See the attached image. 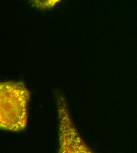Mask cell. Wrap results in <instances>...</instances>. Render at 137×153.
<instances>
[{"instance_id":"2","label":"cell","mask_w":137,"mask_h":153,"mask_svg":"<svg viewBox=\"0 0 137 153\" xmlns=\"http://www.w3.org/2000/svg\"><path fill=\"white\" fill-rule=\"evenodd\" d=\"M64 98L60 96L58 100L60 120V153H91L79 135L69 117Z\"/></svg>"},{"instance_id":"3","label":"cell","mask_w":137,"mask_h":153,"mask_svg":"<svg viewBox=\"0 0 137 153\" xmlns=\"http://www.w3.org/2000/svg\"><path fill=\"white\" fill-rule=\"evenodd\" d=\"M34 4L41 9H48L55 7L61 0H33Z\"/></svg>"},{"instance_id":"1","label":"cell","mask_w":137,"mask_h":153,"mask_svg":"<svg viewBox=\"0 0 137 153\" xmlns=\"http://www.w3.org/2000/svg\"><path fill=\"white\" fill-rule=\"evenodd\" d=\"M0 126L3 130L20 131L27 123L30 92L22 82L1 83Z\"/></svg>"}]
</instances>
